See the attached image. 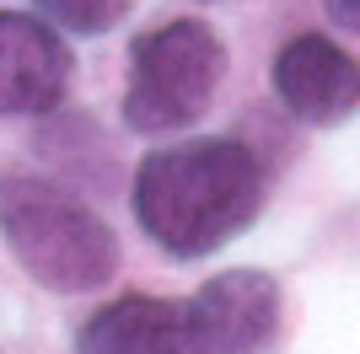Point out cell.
<instances>
[{
	"label": "cell",
	"instance_id": "6da1fadb",
	"mask_svg": "<svg viewBox=\"0 0 360 354\" xmlns=\"http://www.w3.org/2000/svg\"><path fill=\"white\" fill-rule=\"evenodd\" d=\"M140 231L167 258H210L242 236L264 209V162L242 140H178L150 150L129 188Z\"/></svg>",
	"mask_w": 360,
	"mask_h": 354
},
{
	"label": "cell",
	"instance_id": "7a4b0ae2",
	"mask_svg": "<svg viewBox=\"0 0 360 354\" xmlns=\"http://www.w3.org/2000/svg\"><path fill=\"white\" fill-rule=\"evenodd\" d=\"M0 236L27 280L60 295H86L119 268V242L103 215L32 172L0 177Z\"/></svg>",
	"mask_w": 360,
	"mask_h": 354
},
{
	"label": "cell",
	"instance_id": "3957f363",
	"mask_svg": "<svg viewBox=\"0 0 360 354\" xmlns=\"http://www.w3.org/2000/svg\"><path fill=\"white\" fill-rule=\"evenodd\" d=\"M226 81V44L210 22L178 16L140 32L129 44V86H124V124L146 140L194 129L210 113Z\"/></svg>",
	"mask_w": 360,
	"mask_h": 354
},
{
	"label": "cell",
	"instance_id": "277c9868",
	"mask_svg": "<svg viewBox=\"0 0 360 354\" xmlns=\"http://www.w3.org/2000/svg\"><path fill=\"white\" fill-rule=\"evenodd\" d=\"M183 311L205 354H258L280 327V284L264 268H226L199 284Z\"/></svg>",
	"mask_w": 360,
	"mask_h": 354
},
{
	"label": "cell",
	"instance_id": "5b68a950",
	"mask_svg": "<svg viewBox=\"0 0 360 354\" xmlns=\"http://www.w3.org/2000/svg\"><path fill=\"white\" fill-rule=\"evenodd\" d=\"M274 97L301 124H345L360 113V59L323 32H301L274 54Z\"/></svg>",
	"mask_w": 360,
	"mask_h": 354
},
{
	"label": "cell",
	"instance_id": "8992f818",
	"mask_svg": "<svg viewBox=\"0 0 360 354\" xmlns=\"http://www.w3.org/2000/svg\"><path fill=\"white\" fill-rule=\"evenodd\" d=\"M70 81V48L27 11H0V118H44Z\"/></svg>",
	"mask_w": 360,
	"mask_h": 354
},
{
	"label": "cell",
	"instance_id": "52a82bcc",
	"mask_svg": "<svg viewBox=\"0 0 360 354\" xmlns=\"http://www.w3.org/2000/svg\"><path fill=\"white\" fill-rule=\"evenodd\" d=\"M75 354H205L188 327V311L162 295H124L91 311Z\"/></svg>",
	"mask_w": 360,
	"mask_h": 354
},
{
	"label": "cell",
	"instance_id": "ba28073f",
	"mask_svg": "<svg viewBox=\"0 0 360 354\" xmlns=\"http://www.w3.org/2000/svg\"><path fill=\"white\" fill-rule=\"evenodd\" d=\"M38 11L49 22H60L65 32L97 38V32H113L129 16V0H38Z\"/></svg>",
	"mask_w": 360,
	"mask_h": 354
},
{
	"label": "cell",
	"instance_id": "9c48e42d",
	"mask_svg": "<svg viewBox=\"0 0 360 354\" xmlns=\"http://www.w3.org/2000/svg\"><path fill=\"white\" fill-rule=\"evenodd\" d=\"M323 11H328V22H333V27L360 32V0H323Z\"/></svg>",
	"mask_w": 360,
	"mask_h": 354
}]
</instances>
